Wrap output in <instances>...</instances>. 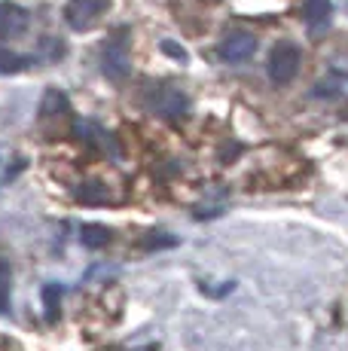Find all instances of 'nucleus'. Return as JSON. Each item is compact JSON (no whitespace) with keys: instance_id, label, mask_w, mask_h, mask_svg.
Returning <instances> with one entry per match:
<instances>
[{"instance_id":"f257e3e1","label":"nucleus","mask_w":348,"mask_h":351,"mask_svg":"<svg viewBox=\"0 0 348 351\" xmlns=\"http://www.w3.org/2000/svg\"><path fill=\"white\" fill-rule=\"evenodd\" d=\"M101 71L110 80H125L132 73V58H129V28H116L107 37L101 49Z\"/></svg>"},{"instance_id":"f03ea898","label":"nucleus","mask_w":348,"mask_h":351,"mask_svg":"<svg viewBox=\"0 0 348 351\" xmlns=\"http://www.w3.org/2000/svg\"><path fill=\"white\" fill-rule=\"evenodd\" d=\"M299 64H303V52H299V46L290 43V40H281V43L272 46L266 71H269V80L275 86H287L299 73Z\"/></svg>"},{"instance_id":"7ed1b4c3","label":"nucleus","mask_w":348,"mask_h":351,"mask_svg":"<svg viewBox=\"0 0 348 351\" xmlns=\"http://www.w3.org/2000/svg\"><path fill=\"white\" fill-rule=\"evenodd\" d=\"M144 104H147V110L150 113L165 117V119H177V117H184V113L190 110L186 95L180 89H174V86H156V89L144 98Z\"/></svg>"},{"instance_id":"20e7f679","label":"nucleus","mask_w":348,"mask_h":351,"mask_svg":"<svg viewBox=\"0 0 348 351\" xmlns=\"http://www.w3.org/2000/svg\"><path fill=\"white\" fill-rule=\"evenodd\" d=\"M110 6V0H71L68 10H64V22L73 31H86L101 19V12Z\"/></svg>"},{"instance_id":"39448f33","label":"nucleus","mask_w":348,"mask_h":351,"mask_svg":"<svg viewBox=\"0 0 348 351\" xmlns=\"http://www.w3.org/2000/svg\"><path fill=\"white\" fill-rule=\"evenodd\" d=\"M253 52H257V37H253V34H247V31L229 34V37L220 43V58H223V62H229V64L247 62Z\"/></svg>"},{"instance_id":"423d86ee","label":"nucleus","mask_w":348,"mask_h":351,"mask_svg":"<svg viewBox=\"0 0 348 351\" xmlns=\"http://www.w3.org/2000/svg\"><path fill=\"white\" fill-rule=\"evenodd\" d=\"M31 16L16 3H0V37H18L28 31Z\"/></svg>"},{"instance_id":"0eeeda50","label":"nucleus","mask_w":348,"mask_h":351,"mask_svg":"<svg viewBox=\"0 0 348 351\" xmlns=\"http://www.w3.org/2000/svg\"><path fill=\"white\" fill-rule=\"evenodd\" d=\"M303 16H306V25H309L312 34H324L327 25H330V16H333V3L330 0H306Z\"/></svg>"},{"instance_id":"6e6552de","label":"nucleus","mask_w":348,"mask_h":351,"mask_svg":"<svg viewBox=\"0 0 348 351\" xmlns=\"http://www.w3.org/2000/svg\"><path fill=\"white\" fill-rule=\"evenodd\" d=\"M64 113H71V101L64 92L58 89H49L43 95V104H40V117L49 119V117H64Z\"/></svg>"},{"instance_id":"1a4fd4ad","label":"nucleus","mask_w":348,"mask_h":351,"mask_svg":"<svg viewBox=\"0 0 348 351\" xmlns=\"http://www.w3.org/2000/svg\"><path fill=\"white\" fill-rule=\"evenodd\" d=\"M345 86H348V80L343 77V73H330V77H324L318 86H314L312 95L314 98H336V95L345 92Z\"/></svg>"},{"instance_id":"9d476101","label":"nucleus","mask_w":348,"mask_h":351,"mask_svg":"<svg viewBox=\"0 0 348 351\" xmlns=\"http://www.w3.org/2000/svg\"><path fill=\"white\" fill-rule=\"evenodd\" d=\"M110 229L101 226V223H86L83 226V245L92 247V251H98V247H104L107 241H110Z\"/></svg>"},{"instance_id":"9b49d317","label":"nucleus","mask_w":348,"mask_h":351,"mask_svg":"<svg viewBox=\"0 0 348 351\" xmlns=\"http://www.w3.org/2000/svg\"><path fill=\"white\" fill-rule=\"evenodd\" d=\"M28 64H31L28 56H16V52H10V49H0V77H3V73H18Z\"/></svg>"},{"instance_id":"f8f14e48","label":"nucleus","mask_w":348,"mask_h":351,"mask_svg":"<svg viewBox=\"0 0 348 351\" xmlns=\"http://www.w3.org/2000/svg\"><path fill=\"white\" fill-rule=\"evenodd\" d=\"M77 199L89 202V205H101V202H110V193L101 184H83V186H77Z\"/></svg>"},{"instance_id":"ddd939ff","label":"nucleus","mask_w":348,"mask_h":351,"mask_svg":"<svg viewBox=\"0 0 348 351\" xmlns=\"http://www.w3.org/2000/svg\"><path fill=\"white\" fill-rule=\"evenodd\" d=\"M64 287L62 285H46L43 287V302H46V321H58V300H62Z\"/></svg>"},{"instance_id":"4468645a","label":"nucleus","mask_w":348,"mask_h":351,"mask_svg":"<svg viewBox=\"0 0 348 351\" xmlns=\"http://www.w3.org/2000/svg\"><path fill=\"white\" fill-rule=\"evenodd\" d=\"M162 52H169L174 62H186V58H190V56H186V49H180L174 40H162Z\"/></svg>"},{"instance_id":"2eb2a0df","label":"nucleus","mask_w":348,"mask_h":351,"mask_svg":"<svg viewBox=\"0 0 348 351\" xmlns=\"http://www.w3.org/2000/svg\"><path fill=\"white\" fill-rule=\"evenodd\" d=\"M10 278H12V269L6 260H0V290L3 293H10Z\"/></svg>"},{"instance_id":"dca6fc26","label":"nucleus","mask_w":348,"mask_h":351,"mask_svg":"<svg viewBox=\"0 0 348 351\" xmlns=\"http://www.w3.org/2000/svg\"><path fill=\"white\" fill-rule=\"evenodd\" d=\"M6 308H10V293H3V290H0V315H3Z\"/></svg>"}]
</instances>
